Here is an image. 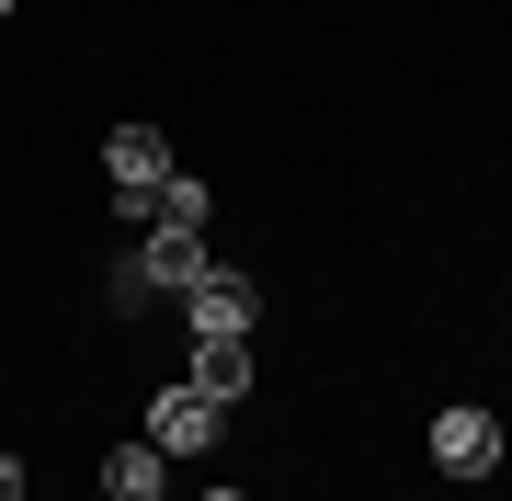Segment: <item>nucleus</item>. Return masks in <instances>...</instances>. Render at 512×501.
<instances>
[{
    "mask_svg": "<svg viewBox=\"0 0 512 501\" xmlns=\"http://www.w3.org/2000/svg\"><path fill=\"white\" fill-rule=\"evenodd\" d=\"M148 228H171V240H205V183H194V171H171V183L148 194Z\"/></svg>",
    "mask_w": 512,
    "mask_h": 501,
    "instance_id": "obj_7",
    "label": "nucleus"
},
{
    "mask_svg": "<svg viewBox=\"0 0 512 501\" xmlns=\"http://www.w3.org/2000/svg\"><path fill=\"white\" fill-rule=\"evenodd\" d=\"M0 12H12V0H0Z\"/></svg>",
    "mask_w": 512,
    "mask_h": 501,
    "instance_id": "obj_11",
    "label": "nucleus"
},
{
    "mask_svg": "<svg viewBox=\"0 0 512 501\" xmlns=\"http://www.w3.org/2000/svg\"><path fill=\"white\" fill-rule=\"evenodd\" d=\"M433 467H444V479H490V467H501V422H490V410H444V422H433Z\"/></svg>",
    "mask_w": 512,
    "mask_h": 501,
    "instance_id": "obj_4",
    "label": "nucleus"
},
{
    "mask_svg": "<svg viewBox=\"0 0 512 501\" xmlns=\"http://www.w3.org/2000/svg\"><path fill=\"white\" fill-rule=\"evenodd\" d=\"M126 262L148 274V297H160V285H171V297H194V285L217 274V251H205V240H171V228H160V240H148V251H126Z\"/></svg>",
    "mask_w": 512,
    "mask_h": 501,
    "instance_id": "obj_5",
    "label": "nucleus"
},
{
    "mask_svg": "<svg viewBox=\"0 0 512 501\" xmlns=\"http://www.w3.org/2000/svg\"><path fill=\"white\" fill-rule=\"evenodd\" d=\"M103 183H114L126 217H148V194L171 183V137H160V126H114V137H103Z\"/></svg>",
    "mask_w": 512,
    "mask_h": 501,
    "instance_id": "obj_1",
    "label": "nucleus"
},
{
    "mask_svg": "<svg viewBox=\"0 0 512 501\" xmlns=\"http://www.w3.org/2000/svg\"><path fill=\"white\" fill-rule=\"evenodd\" d=\"M0 501H23V456H0Z\"/></svg>",
    "mask_w": 512,
    "mask_h": 501,
    "instance_id": "obj_9",
    "label": "nucleus"
},
{
    "mask_svg": "<svg viewBox=\"0 0 512 501\" xmlns=\"http://www.w3.org/2000/svg\"><path fill=\"white\" fill-rule=\"evenodd\" d=\"M251 319H262V285H251V274H228V262L183 297V331H194V342H251Z\"/></svg>",
    "mask_w": 512,
    "mask_h": 501,
    "instance_id": "obj_2",
    "label": "nucleus"
},
{
    "mask_svg": "<svg viewBox=\"0 0 512 501\" xmlns=\"http://www.w3.org/2000/svg\"><path fill=\"white\" fill-rule=\"evenodd\" d=\"M160 490H171V456L148 445V433H137V445H114V467H103V501H160Z\"/></svg>",
    "mask_w": 512,
    "mask_h": 501,
    "instance_id": "obj_6",
    "label": "nucleus"
},
{
    "mask_svg": "<svg viewBox=\"0 0 512 501\" xmlns=\"http://www.w3.org/2000/svg\"><path fill=\"white\" fill-rule=\"evenodd\" d=\"M217 501H239V490H217Z\"/></svg>",
    "mask_w": 512,
    "mask_h": 501,
    "instance_id": "obj_10",
    "label": "nucleus"
},
{
    "mask_svg": "<svg viewBox=\"0 0 512 501\" xmlns=\"http://www.w3.org/2000/svg\"><path fill=\"white\" fill-rule=\"evenodd\" d=\"M194 388H205V399L228 410L239 388H251V342H194Z\"/></svg>",
    "mask_w": 512,
    "mask_h": 501,
    "instance_id": "obj_8",
    "label": "nucleus"
},
{
    "mask_svg": "<svg viewBox=\"0 0 512 501\" xmlns=\"http://www.w3.org/2000/svg\"><path fill=\"white\" fill-rule=\"evenodd\" d=\"M217 433H228V410L205 399L194 376H183V388H160V399H148V445H160V456H205Z\"/></svg>",
    "mask_w": 512,
    "mask_h": 501,
    "instance_id": "obj_3",
    "label": "nucleus"
}]
</instances>
